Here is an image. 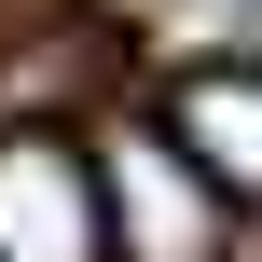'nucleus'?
Wrapping results in <instances>:
<instances>
[{
    "label": "nucleus",
    "instance_id": "f257e3e1",
    "mask_svg": "<svg viewBox=\"0 0 262 262\" xmlns=\"http://www.w3.org/2000/svg\"><path fill=\"white\" fill-rule=\"evenodd\" d=\"M83 166H97V235H111V262H221L235 249V207L193 180V152L166 138V124H97L83 138Z\"/></svg>",
    "mask_w": 262,
    "mask_h": 262
},
{
    "label": "nucleus",
    "instance_id": "f03ea898",
    "mask_svg": "<svg viewBox=\"0 0 262 262\" xmlns=\"http://www.w3.org/2000/svg\"><path fill=\"white\" fill-rule=\"evenodd\" d=\"M0 262H111L83 138H55V124H0Z\"/></svg>",
    "mask_w": 262,
    "mask_h": 262
},
{
    "label": "nucleus",
    "instance_id": "7ed1b4c3",
    "mask_svg": "<svg viewBox=\"0 0 262 262\" xmlns=\"http://www.w3.org/2000/svg\"><path fill=\"white\" fill-rule=\"evenodd\" d=\"M166 138L193 152V180L221 207H262V55H221L166 97Z\"/></svg>",
    "mask_w": 262,
    "mask_h": 262
}]
</instances>
